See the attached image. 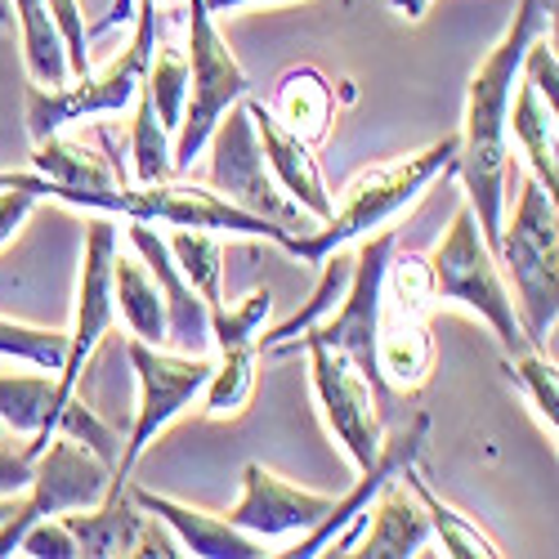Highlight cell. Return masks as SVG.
<instances>
[{
	"label": "cell",
	"instance_id": "1",
	"mask_svg": "<svg viewBox=\"0 0 559 559\" xmlns=\"http://www.w3.org/2000/svg\"><path fill=\"white\" fill-rule=\"evenodd\" d=\"M555 0H520L515 19L506 23L501 40L475 68L465 85V126L456 130V175L465 183V202L475 211L484 242L497 251L501 219H506V179H510V104L528 45L550 32Z\"/></svg>",
	"mask_w": 559,
	"mask_h": 559
},
{
	"label": "cell",
	"instance_id": "2",
	"mask_svg": "<svg viewBox=\"0 0 559 559\" xmlns=\"http://www.w3.org/2000/svg\"><path fill=\"white\" fill-rule=\"evenodd\" d=\"M0 189H32L36 198H59L68 206H85L99 215H126V219H144V224H170V228H211V233H238V238H264V242H283L287 228H277L242 206H233L215 189L202 183H108V189H63V183L45 179V175H14L0 170Z\"/></svg>",
	"mask_w": 559,
	"mask_h": 559
},
{
	"label": "cell",
	"instance_id": "3",
	"mask_svg": "<svg viewBox=\"0 0 559 559\" xmlns=\"http://www.w3.org/2000/svg\"><path fill=\"white\" fill-rule=\"evenodd\" d=\"M452 166H456V134H443L439 144L412 153V157H394L385 166H371L341 193V206H332L328 219L313 224L309 233H287L277 247H283L292 260L318 264L336 247H349V242L367 238V233L385 228L394 215H403Z\"/></svg>",
	"mask_w": 559,
	"mask_h": 559
},
{
	"label": "cell",
	"instance_id": "4",
	"mask_svg": "<svg viewBox=\"0 0 559 559\" xmlns=\"http://www.w3.org/2000/svg\"><path fill=\"white\" fill-rule=\"evenodd\" d=\"M492 255L520 292L515 313L524 322L528 345L546 354L559 322V202L537 175L524 179L515 211H510V219H501Z\"/></svg>",
	"mask_w": 559,
	"mask_h": 559
},
{
	"label": "cell",
	"instance_id": "5",
	"mask_svg": "<svg viewBox=\"0 0 559 559\" xmlns=\"http://www.w3.org/2000/svg\"><path fill=\"white\" fill-rule=\"evenodd\" d=\"M157 19L162 10L153 0H134V36L126 50L104 68L95 72L90 68L85 76H72L68 85H27V130L32 139H45L55 130H68L85 117H112V112H126L139 95V85L148 76V59L157 50Z\"/></svg>",
	"mask_w": 559,
	"mask_h": 559
},
{
	"label": "cell",
	"instance_id": "6",
	"mask_svg": "<svg viewBox=\"0 0 559 559\" xmlns=\"http://www.w3.org/2000/svg\"><path fill=\"white\" fill-rule=\"evenodd\" d=\"M426 264H430L435 305L448 300V305H461V309L479 313L492 328V336H497L506 358L533 349L528 336H524V322L515 313V300H510V292L501 283V264H497L492 247L484 242V233L475 224L471 202L456 206V215H452V224L443 233V242L426 255Z\"/></svg>",
	"mask_w": 559,
	"mask_h": 559
},
{
	"label": "cell",
	"instance_id": "7",
	"mask_svg": "<svg viewBox=\"0 0 559 559\" xmlns=\"http://www.w3.org/2000/svg\"><path fill=\"white\" fill-rule=\"evenodd\" d=\"M189 108H183V121L170 139V166L175 175L193 170V162L206 153V139L215 130V121L251 95V76L238 63V55L228 50V40L215 27V14L206 10V0H189Z\"/></svg>",
	"mask_w": 559,
	"mask_h": 559
},
{
	"label": "cell",
	"instance_id": "8",
	"mask_svg": "<svg viewBox=\"0 0 559 559\" xmlns=\"http://www.w3.org/2000/svg\"><path fill=\"white\" fill-rule=\"evenodd\" d=\"M126 358H130L134 377H139V407H134V426L126 430L121 456L112 465V492L108 497H117L130 484L134 465H139V456L148 452V443L175 421L183 407L202 399V390L211 381V367H215L211 354H179V349L144 345V341H130Z\"/></svg>",
	"mask_w": 559,
	"mask_h": 559
},
{
	"label": "cell",
	"instance_id": "9",
	"mask_svg": "<svg viewBox=\"0 0 559 559\" xmlns=\"http://www.w3.org/2000/svg\"><path fill=\"white\" fill-rule=\"evenodd\" d=\"M399 247L394 228H377L358 238V251H354V277H349V292L341 296V305L313 322L309 332H300L296 341L277 345L273 354H296L300 345H328L336 354H345L362 377L377 385L381 394V381H377V318H381V283H385V264H390V251Z\"/></svg>",
	"mask_w": 559,
	"mask_h": 559
},
{
	"label": "cell",
	"instance_id": "10",
	"mask_svg": "<svg viewBox=\"0 0 559 559\" xmlns=\"http://www.w3.org/2000/svg\"><path fill=\"white\" fill-rule=\"evenodd\" d=\"M206 148H211V189L219 198H228L233 206H242V211H251L277 228H287V233H309L318 224L309 211H300L283 189H277L273 170L264 166L260 139H255V126H251V112L242 99L215 121Z\"/></svg>",
	"mask_w": 559,
	"mask_h": 559
},
{
	"label": "cell",
	"instance_id": "11",
	"mask_svg": "<svg viewBox=\"0 0 559 559\" xmlns=\"http://www.w3.org/2000/svg\"><path fill=\"white\" fill-rule=\"evenodd\" d=\"M108 492H112V465L68 435H50V443L32 456V484L19 492V510L10 515V524L0 528V559L19 550V537L32 520H55V515H68V510H90Z\"/></svg>",
	"mask_w": 559,
	"mask_h": 559
},
{
	"label": "cell",
	"instance_id": "12",
	"mask_svg": "<svg viewBox=\"0 0 559 559\" xmlns=\"http://www.w3.org/2000/svg\"><path fill=\"white\" fill-rule=\"evenodd\" d=\"M117 247L121 242H117L112 215L90 219L81 277H76V313H72V332H68V354H63V367L55 371L59 412H68V403L76 399L90 358H95L99 341L112 332V322H117V300H112V255H117Z\"/></svg>",
	"mask_w": 559,
	"mask_h": 559
},
{
	"label": "cell",
	"instance_id": "13",
	"mask_svg": "<svg viewBox=\"0 0 559 559\" xmlns=\"http://www.w3.org/2000/svg\"><path fill=\"white\" fill-rule=\"evenodd\" d=\"M296 354H309V377H313L322 421H328V430L345 448V456L358 465V471H367L385 443L377 385H371L345 354H336L328 345H300Z\"/></svg>",
	"mask_w": 559,
	"mask_h": 559
},
{
	"label": "cell",
	"instance_id": "14",
	"mask_svg": "<svg viewBox=\"0 0 559 559\" xmlns=\"http://www.w3.org/2000/svg\"><path fill=\"white\" fill-rule=\"evenodd\" d=\"M426 435H430V416H426V412H416V416H412V426H407V430H399L394 439H385V443H381V452H377V461H371L367 471H358V484H354L345 497H332L328 515H322L313 528H305V533H300V542H296L292 550H283V555H287V559L349 555V550H354V542H358V533H362V524H367V506L377 501V492H381V488L403 471L407 461L421 456Z\"/></svg>",
	"mask_w": 559,
	"mask_h": 559
},
{
	"label": "cell",
	"instance_id": "15",
	"mask_svg": "<svg viewBox=\"0 0 559 559\" xmlns=\"http://www.w3.org/2000/svg\"><path fill=\"white\" fill-rule=\"evenodd\" d=\"M59 520L72 533L81 559H121V555H162V559H175V555H183L175 533L157 515L139 510L126 488L117 497L99 501V506H90V510H68V515H59Z\"/></svg>",
	"mask_w": 559,
	"mask_h": 559
},
{
	"label": "cell",
	"instance_id": "16",
	"mask_svg": "<svg viewBox=\"0 0 559 559\" xmlns=\"http://www.w3.org/2000/svg\"><path fill=\"white\" fill-rule=\"evenodd\" d=\"M126 242L130 251L148 264V273L157 277L162 287V305H166V345L179 354H211L215 336H211V305L193 292V283L179 273L170 247L162 233H153V224L144 219H130L126 228Z\"/></svg>",
	"mask_w": 559,
	"mask_h": 559
},
{
	"label": "cell",
	"instance_id": "17",
	"mask_svg": "<svg viewBox=\"0 0 559 559\" xmlns=\"http://www.w3.org/2000/svg\"><path fill=\"white\" fill-rule=\"evenodd\" d=\"M332 497L322 492H305L287 479H277L273 471H264L260 461L242 465V497L233 501L228 524H238L251 537H287V533H305L328 515Z\"/></svg>",
	"mask_w": 559,
	"mask_h": 559
},
{
	"label": "cell",
	"instance_id": "18",
	"mask_svg": "<svg viewBox=\"0 0 559 559\" xmlns=\"http://www.w3.org/2000/svg\"><path fill=\"white\" fill-rule=\"evenodd\" d=\"M435 371V336H430V305H412L381 292L377 318V381L381 390L416 394Z\"/></svg>",
	"mask_w": 559,
	"mask_h": 559
},
{
	"label": "cell",
	"instance_id": "19",
	"mask_svg": "<svg viewBox=\"0 0 559 559\" xmlns=\"http://www.w3.org/2000/svg\"><path fill=\"white\" fill-rule=\"evenodd\" d=\"M247 112H251V126H255V139H260V153H264V166L273 170L277 189H283L300 211H309L318 224L332 215V193H328V179H322V166L313 157V144H305L300 134H292L283 121L269 112L264 99L247 95L242 99Z\"/></svg>",
	"mask_w": 559,
	"mask_h": 559
},
{
	"label": "cell",
	"instance_id": "20",
	"mask_svg": "<svg viewBox=\"0 0 559 559\" xmlns=\"http://www.w3.org/2000/svg\"><path fill=\"white\" fill-rule=\"evenodd\" d=\"M126 492H130V501H134L139 510L157 515V520L175 533V542H179L183 555H198V559H260V555H269L260 537H251V533H242L238 524L211 515V510L183 506V501H175V497H162V492H153V488H134V484H126Z\"/></svg>",
	"mask_w": 559,
	"mask_h": 559
},
{
	"label": "cell",
	"instance_id": "21",
	"mask_svg": "<svg viewBox=\"0 0 559 559\" xmlns=\"http://www.w3.org/2000/svg\"><path fill=\"white\" fill-rule=\"evenodd\" d=\"M430 537H435V528H430L426 506L394 475L377 492V501L367 506V524H362L349 555H358V559H412V555L426 550Z\"/></svg>",
	"mask_w": 559,
	"mask_h": 559
},
{
	"label": "cell",
	"instance_id": "22",
	"mask_svg": "<svg viewBox=\"0 0 559 559\" xmlns=\"http://www.w3.org/2000/svg\"><path fill=\"white\" fill-rule=\"evenodd\" d=\"M0 426L32 439L23 448L27 456L50 443V435L63 426V412L55 403V371H0Z\"/></svg>",
	"mask_w": 559,
	"mask_h": 559
},
{
	"label": "cell",
	"instance_id": "23",
	"mask_svg": "<svg viewBox=\"0 0 559 559\" xmlns=\"http://www.w3.org/2000/svg\"><path fill=\"white\" fill-rule=\"evenodd\" d=\"M269 112L283 121L292 134H300L305 144H322V139L332 134V121H336V90L309 63L287 68L273 85Z\"/></svg>",
	"mask_w": 559,
	"mask_h": 559
},
{
	"label": "cell",
	"instance_id": "24",
	"mask_svg": "<svg viewBox=\"0 0 559 559\" xmlns=\"http://www.w3.org/2000/svg\"><path fill=\"white\" fill-rule=\"evenodd\" d=\"M112 300H117V318L130 328V341L166 345V305H162L157 277L134 251H121V247L112 255Z\"/></svg>",
	"mask_w": 559,
	"mask_h": 559
},
{
	"label": "cell",
	"instance_id": "25",
	"mask_svg": "<svg viewBox=\"0 0 559 559\" xmlns=\"http://www.w3.org/2000/svg\"><path fill=\"white\" fill-rule=\"evenodd\" d=\"M555 112L537 85L520 72V85H515V104H510V134L520 139V148L528 157V170L546 183L550 193H559V126H555Z\"/></svg>",
	"mask_w": 559,
	"mask_h": 559
},
{
	"label": "cell",
	"instance_id": "26",
	"mask_svg": "<svg viewBox=\"0 0 559 559\" xmlns=\"http://www.w3.org/2000/svg\"><path fill=\"white\" fill-rule=\"evenodd\" d=\"M32 166H36V175L63 183V189H108V183L126 179V170L112 157H104L99 148L81 144V139H68L63 130L36 139Z\"/></svg>",
	"mask_w": 559,
	"mask_h": 559
},
{
	"label": "cell",
	"instance_id": "27",
	"mask_svg": "<svg viewBox=\"0 0 559 559\" xmlns=\"http://www.w3.org/2000/svg\"><path fill=\"white\" fill-rule=\"evenodd\" d=\"M399 479L416 492V501L426 506V515H430V528H435V537L443 542V555H452V559H497V555H506L479 524H471L461 515V510H452L448 501H439V492L426 484V475L416 471V461H407L403 471H399Z\"/></svg>",
	"mask_w": 559,
	"mask_h": 559
},
{
	"label": "cell",
	"instance_id": "28",
	"mask_svg": "<svg viewBox=\"0 0 559 559\" xmlns=\"http://www.w3.org/2000/svg\"><path fill=\"white\" fill-rule=\"evenodd\" d=\"M318 269H322V277H318V287L309 292V305H300L287 322H277L273 332L255 336V349H260V354H273L277 345L296 341L300 332H309L313 322H322V318H328V313L341 305V296L349 292V277H354V251L336 247L332 255H322V260H318Z\"/></svg>",
	"mask_w": 559,
	"mask_h": 559
},
{
	"label": "cell",
	"instance_id": "29",
	"mask_svg": "<svg viewBox=\"0 0 559 559\" xmlns=\"http://www.w3.org/2000/svg\"><path fill=\"white\" fill-rule=\"evenodd\" d=\"M255 341H242V345H224L215 367H211V381L202 390V412L206 421H233L242 416V407L251 403V390H255Z\"/></svg>",
	"mask_w": 559,
	"mask_h": 559
},
{
	"label": "cell",
	"instance_id": "30",
	"mask_svg": "<svg viewBox=\"0 0 559 559\" xmlns=\"http://www.w3.org/2000/svg\"><path fill=\"white\" fill-rule=\"evenodd\" d=\"M14 14L23 23V59H27V76L36 85H68L72 68H68V50L63 36L50 19L45 0H14Z\"/></svg>",
	"mask_w": 559,
	"mask_h": 559
},
{
	"label": "cell",
	"instance_id": "31",
	"mask_svg": "<svg viewBox=\"0 0 559 559\" xmlns=\"http://www.w3.org/2000/svg\"><path fill=\"white\" fill-rule=\"evenodd\" d=\"M179 273L193 283V292L219 309L224 305V238L211 228H175L170 238H166Z\"/></svg>",
	"mask_w": 559,
	"mask_h": 559
},
{
	"label": "cell",
	"instance_id": "32",
	"mask_svg": "<svg viewBox=\"0 0 559 559\" xmlns=\"http://www.w3.org/2000/svg\"><path fill=\"white\" fill-rule=\"evenodd\" d=\"M130 166H134V183H162L175 179L170 166V130L157 121L148 90L139 85V95L130 104Z\"/></svg>",
	"mask_w": 559,
	"mask_h": 559
},
{
	"label": "cell",
	"instance_id": "33",
	"mask_svg": "<svg viewBox=\"0 0 559 559\" xmlns=\"http://www.w3.org/2000/svg\"><path fill=\"white\" fill-rule=\"evenodd\" d=\"M144 90H148V99H153L157 121L175 139V130L183 121V108H189V55H183V45H175V40H162L157 45L153 59H148Z\"/></svg>",
	"mask_w": 559,
	"mask_h": 559
},
{
	"label": "cell",
	"instance_id": "34",
	"mask_svg": "<svg viewBox=\"0 0 559 559\" xmlns=\"http://www.w3.org/2000/svg\"><path fill=\"white\" fill-rule=\"evenodd\" d=\"M0 354L19 358V362H27V367H40V371H59V367H63V354H68V332L32 328V322L0 318Z\"/></svg>",
	"mask_w": 559,
	"mask_h": 559
},
{
	"label": "cell",
	"instance_id": "35",
	"mask_svg": "<svg viewBox=\"0 0 559 559\" xmlns=\"http://www.w3.org/2000/svg\"><path fill=\"white\" fill-rule=\"evenodd\" d=\"M501 367H506V377L528 394V407L542 416V426L555 435V426H559V412H555V403H559V390H555V362H550L542 349H524V354H515V358H506V354H501Z\"/></svg>",
	"mask_w": 559,
	"mask_h": 559
},
{
	"label": "cell",
	"instance_id": "36",
	"mask_svg": "<svg viewBox=\"0 0 559 559\" xmlns=\"http://www.w3.org/2000/svg\"><path fill=\"white\" fill-rule=\"evenodd\" d=\"M269 313H273V292L269 287H260V292H251L238 309H211V336H215V349H224V345H242V341H255L260 336V328L269 322Z\"/></svg>",
	"mask_w": 559,
	"mask_h": 559
},
{
	"label": "cell",
	"instance_id": "37",
	"mask_svg": "<svg viewBox=\"0 0 559 559\" xmlns=\"http://www.w3.org/2000/svg\"><path fill=\"white\" fill-rule=\"evenodd\" d=\"M45 5H50V19H55V27L63 36L72 76H85L90 63H95V55H90V27L81 19V5H76V0H45Z\"/></svg>",
	"mask_w": 559,
	"mask_h": 559
},
{
	"label": "cell",
	"instance_id": "38",
	"mask_svg": "<svg viewBox=\"0 0 559 559\" xmlns=\"http://www.w3.org/2000/svg\"><path fill=\"white\" fill-rule=\"evenodd\" d=\"M19 550L32 555V559H81V550H76V542H72V533L63 528L59 515L55 520H32L19 537Z\"/></svg>",
	"mask_w": 559,
	"mask_h": 559
},
{
	"label": "cell",
	"instance_id": "39",
	"mask_svg": "<svg viewBox=\"0 0 559 559\" xmlns=\"http://www.w3.org/2000/svg\"><path fill=\"white\" fill-rule=\"evenodd\" d=\"M36 193L32 189H0V247H5L14 233L27 224V215L36 211Z\"/></svg>",
	"mask_w": 559,
	"mask_h": 559
},
{
	"label": "cell",
	"instance_id": "40",
	"mask_svg": "<svg viewBox=\"0 0 559 559\" xmlns=\"http://www.w3.org/2000/svg\"><path fill=\"white\" fill-rule=\"evenodd\" d=\"M32 484V456L14 452V448H0V497H14Z\"/></svg>",
	"mask_w": 559,
	"mask_h": 559
},
{
	"label": "cell",
	"instance_id": "41",
	"mask_svg": "<svg viewBox=\"0 0 559 559\" xmlns=\"http://www.w3.org/2000/svg\"><path fill=\"white\" fill-rule=\"evenodd\" d=\"M130 19H134V0H112V5H108V14H104L95 27H90V40H95L99 32H112V27L130 23Z\"/></svg>",
	"mask_w": 559,
	"mask_h": 559
},
{
	"label": "cell",
	"instance_id": "42",
	"mask_svg": "<svg viewBox=\"0 0 559 559\" xmlns=\"http://www.w3.org/2000/svg\"><path fill=\"white\" fill-rule=\"evenodd\" d=\"M390 5L416 23V19H426V14H430V5H435V0H390Z\"/></svg>",
	"mask_w": 559,
	"mask_h": 559
},
{
	"label": "cell",
	"instance_id": "43",
	"mask_svg": "<svg viewBox=\"0 0 559 559\" xmlns=\"http://www.w3.org/2000/svg\"><path fill=\"white\" fill-rule=\"evenodd\" d=\"M238 5H260V0H206L211 14H228V10H238Z\"/></svg>",
	"mask_w": 559,
	"mask_h": 559
},
{
	"label": "cell",
	"instance_id": "44",
	"mask_svg": "<svg viewBox=\"0 0 559 559\" xmlns=\"http://www.w3.org/2000/svg\"><path fill=\"white\" fill-rule=\"evenodd\" d=\"M14 510H19V492H14V497H0V528L10 524V515H14Z\"/></svg>",
	"mask_w": 559,
	"mask_h": 559
},
{
	"label": "cell",
	"instance_id": "45",
	"mask_svg": "<svg viewBox=\"0 0 559 559\" xmlns=\"http://www.w3.org/2000/svg\"><path fill=\"white\" fill-rule=\"evenodd\" d=\"M5 435H10V430H5V426H0V448H5Z\"/></svg>",
	"mask_w": 559,
	"mask_h": 559
}]
</instances>
